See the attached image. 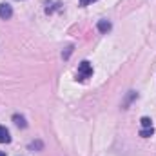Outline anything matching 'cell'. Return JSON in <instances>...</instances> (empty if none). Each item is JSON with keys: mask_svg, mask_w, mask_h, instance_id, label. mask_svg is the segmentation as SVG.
I'll return each instance as SVG.
<instances>
[{"mask_svg": "<svg viewBox=\"0 0 156 156\" xmlns=\"http://www.w3.org/2000/svg\"><path fill=\"white\" fill-rule=\"evenodd\" d=\"M89 76H93V66L87 62V60H83V62H80V66H78V73H76V80H87Z\"/></svg>", "mask_w": 156, "mask_h": 156, "instance_id": "obj_1", "label": "cell"}, {"mask_svg": "<svg viewBox=\"0 0 156 156\" xmlns=\"http://www.w3.org/2000/svg\"><path fill=\"white\" fill-rule=\"evenodd\" d=\"M13 16V7L9 5V4H0V18H4V20H9Z\"/></svg>", "mask_w": 156, "mask_h": 156, "instance_id": "obj_2", "label": "cell"}, {"mask_svg": "<svg viewBox=\"0 0 156 156\" xmlns=\"http://www.w3.org/2000/svg\"><path fill=\"white\" fill-rule=\"evenodd\" d=\"M111 27H113V26H111L109 20H105V18H104V20H98V31H100V33H109Z\"/></svg>", "mask_w": 156, "mask_h": 156, "instance_id": "obj_3", "label": "cell"}, {"mask_svg": "<svg viewBox=\"0 0 156 156\" xmlns=\"http://www.w3.org/2000/svg\"><path fill=\"white\" fill-rule=\"evenodd\" d=\"M9 142H11L9 131H7L4 125H0V144H9Z\"/></svg>", "mask_w": 156, "mask_h": 156, "instance_id": "obj_4", "label": "cell"}, {"mask_svg": "<svg viewBox=\"0 0 156 156\" xmlns=\"http://www.w3.org/2000/svg\"><path fill=\"white\" fill-rule=\"evenodd\" d=\"M13 122H15V125H18V127H27V122H26V118L22 116V115H13Z\"/></svg>", "mask_w": 156, "mask_h": 156, "instance_id": "obj_5", "label": "cell"}, {"mask_svg": "<svg viewBox=\"0 0 156 156\" xmlns=\"http://www.w3.org/2000/svg\"><path fill=\"white\" fill-rule=\"evenodd\" d=\"M153 134H154V127H142V131H140V136L142 138H149Z\"/></svg>", "mask_w": 156, "mask_h": 156, "instance_id": "obj_6", "label": "cell"}, {"mask_svg": "<svg viewBox=\"0 0 156 156\" xmlns=\"http://www.w3.org/2000/svg\"><path fill=\"white\" fill-rule=\"evenodd\" d=\"M140 123H142V127H153V120L149 116H144L140 120Z\"/></svg>", "mask_w": 156, "mask_h": 156, "instance_id": "obj_7", "label": "cell"}, {"mask_svg": "<svg viewBox=\"0 0 156 156\" xmlns=\"http://www.w3.org/2000/svg\"><path fill=\"white\" fill-rule=\"evenodd\" d=\"M93 2H96V0H80V5H89Z\"/></svg>", "mask_w": 156, "mask_h": 156, "instance_id": "obj_8", "label": "cell"}, {"mask_svg": "<svg viewBox=\"0 0 156 156\" xmlns=\"http://www.w3.org/2000/svg\"><path fill=\"white\" fill-rule=\"evenodd\" d=\"M0 156H5V153H2V151H0Z\"/></svg>", "mask_w": 156, "mask_h": 156, "instance_id": "obj_9", "label": "cell"}]
</instances>
